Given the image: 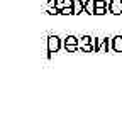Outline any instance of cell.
Instances as JSON below:
<instances>
[{"mask_svg":"<svg viewBox=\"0 0 122 130\" xmlns=\"http://www.w3.org/2000/svg\"><path fill=\"white\" fill-rule=\"evenodd\" d=\"M82 12H85V2H83V0H75V4H73V15H80Z\"/></svg>","mask_w":122,"mask_h":130,"instance_id":"cell-7","label":"cell"},{"mask_svg":"<svg viewBox=\"0 0 122 130\" xmlns=\"http://www.w3.org/2000/svg\"><path fill=\"white\" fill-rule=\"evenodd\" d=\"M85 12L88 15H95V0H87L85 2Z\"/></svg>","mask_w":122,"mask_h":130,"instance_id":"cell-8","label":"cell"},{"mask_svg":"<svg viewBox=\"0 0 122 130\" xmlns=\"http://www.w3.org/2000/svg\"><path fill=\"white\" fill-rule=\"evenodd\" d=\"M61 15H73V7H63L61 9Z\"/></svg>","mask_w":122,"mask_h":130,"instance_id":"cell-10","label":"cell"},{"mask_svg":"<svg viewBox=\"0 0 122 130\" xmlns=\"http://www.w3.org/2000/svg\"><path fill=\"white\" fill-rule=\"evenodd\" d=\"M112 51L114 53H122V36L112 37Z\"/></svg>","mask_w":122,"mask_h":130,"instance_id":"cell-6","label":"cell"},{"mask_svg":"<svg viewBox=\"0 0 122 130\" xmlns=\"http://www.w3.org/2000/svg\"><path fill=\"white\" fill-rule=\"evenodd\" d=\"M80 49L83 53H95V42L92 36H82L80 37Z\"/></svg>","mask_w":122,"mask_h":130,"instance_id":"cell-4","label":"cell"},{"mask_svg":"<svg viewBox=\"0 0 122 130\" xmlns=\"http://www.w3.org/2000/svg\"><path fill=\"white\" fill-rule=\"evenodd\" d=\"M63 49L66 53H75L80 49V37H75V36H66L63 39Z\"/></svg>","mask_w":122,"mask_h":130,"instance_id":"cell-2","label":"cell"},{"mask_svg":"<svg viewBox=\"0 0 122 130\" xmlns=\"http://www.w3.org/2000/svg\"><path fill=\"white\" fill-rule=\"evenodd\" d=\"M58 0H48V7H58Z\"/></svg>","mask_w":122,"mask_h":130,"instance_id":"cell-11","label":"cell"},{"mask_svg":"<svg viewBox=\"0 0 122 130\" xmlns=\"http://www.w3.org/2000/svg\"><path fill=\"white\" fill-rule=\"evenodd\" d=\"M95 53H109V49H112V41L109 42V37H95Z\"/></svg>","mask_w":122,"mask_h":130,"instance_id":"cell-3","label":"cell"},{"mask_svg":"<svg viewBox=\"0 0 122 130\" xmlns=\"http://www.w3.org/2000/svg\"><path fill=\"white\" fill-rule=\"evenodd\" d=\"M48 14L49 15H58V14H61V10L58 7H48Z\"/></svg>","mask_w":122,"mask_h":130,"instance_id":"cell-9","label":"cell"},{"mask_svg":"<svg viewBox=\"0 0 122 130\" xmlns=\"http://www.w3.org/2000/svg\"><path fill=\"white\" fill-rule=\"evenodd\" d=\"M109 12L112 15H122V0H110L109 2Z\"/></svg>","mask_w":122,"mask_h":130,"instance_id":"cell-5","label":"cell"},{"mask_svg":"<svg viewBox=\"0 0 122 130\" xmlns=\"http://www.w3.org/2000/svg\"><path fill=\"white\" fill-rule=\"evenodd\" d=\"M61 47H63V39L58 37L56 34H51L48 37V58L53 53H58Z\"/></svg>","mask_w":122,"mask_h":130,"instance_id":"cell-1","label":"cell"}]
</instances>
